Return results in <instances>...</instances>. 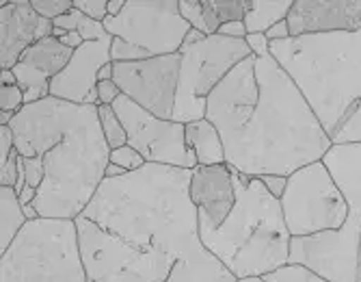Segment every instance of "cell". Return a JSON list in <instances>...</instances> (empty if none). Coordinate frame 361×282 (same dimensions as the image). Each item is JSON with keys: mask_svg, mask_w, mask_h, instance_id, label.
Instances as JSON below:
<instances>
[{"mask_svg": "<svg viewBox=\"0 0 361 282\" xmlns=\"http://www.w3.org/2000/svg\"><path fill=\"white\" fill-rule=\"evenodd\" d=\"M208 35H204L202 30H197V28H190L186 37H184V44L182 46H195V44H202Z\"/></svg>", "mask_w": 361, "mask_h": 282, "instance_id": "cell-38", "label": "cell"}, {"mask_svg": "<svg viewBox=\"0 0 361 282\" xmlns=\"http://www.w3.org/2000/svg\"><path fill=\"white\" fill-rule=\"evenodd\" d=\"M219 35L223 37H232V40H245L247 37V28L243 22H229L219 28Z\"/></svg>", "mask_w": 361, "mask_h": 282, "instance_id": "cell-35", "label": "cell"}, {"mask_svg": "<svg viewBox=\"0 0 361 282\" xmlns=\"http://www.w3.org/2000/svg\"><path fill=\"white\" fill-rule=\"evenodd\" d=\"M80 259L91 282H167L173 261L123 241L87 217H76Z\"/></svg>", "mask_w": 361, "mask_h": 282, "instance_id": "cell-9", "label": "cell"}, {"mask_svg": "<svg viewBox=\"0 0 361 282\" xmlns=\"http://www.w3.org/2000/svg\"><path fill=\"white\" fill-rule=\"evenodd\" d=\"M267 37H269V42H286V40H290V28H288V22H279V24H275L271 30H267Z\"/></svg>", "mask_w": 361, "mask_h": 282, "instance_id": "cell-36", "label": "cell"}, {"mask_svg": "<svg viewBox=\"0 0 361 282\" xmlns=\"http://www.w3.org/2000/svg\"><path fill=\"white\" fill-rule=\"evenodd\" d=\"M334 146L361 143V30L271 42Z\"/></svg>", "mask_w": 361, "mask_h": 282, "instance_id": "cell-4", "label": "cell"}, {"mask_svg": "<svg viewBox=\"0 0 361 282\" xmlns=\"http://www.w3.org/2000/svg\"><path fill=\"white\" fill-rule=\"evenodd\" d=\"M182 57H152L133 64H115L113 81L126 98L160 119H173Z\"/></svg>", "mask_w": 361, "mask_h": 282, "instance_id": "cell-13", "label": "cell"}, {"mask_svg": "<svg viewBox=\"0 0 361 282\" xmlns=\"http://www.w3.org/2000/svg\"><path fill=\"white\" fill-rule=\"evenodd\" d=\"M286 22L290 37L357 33L361 30V0H294Z\"/></svg>", "mask_w": 361, "mask_h": 282, "instance_id": "cell-15", "label": "cell"}, {"mask_svg": "<svg viewBox=\"0 0 361 282\" xmlns=\"http://www.w3.org/2000/svg\"><path fill=\"white\" fill-rule=\"evenodd\" d=\"M281 211L292 237L340 230L348 219V202L322 161L288 176Z\"/></svg>", "mask_w": 361, "mask_h": 282, "instance_id": "cell-10", "label": "cell"}, {"mask_svg": "<svg viewBox=\"0 0 361 282\" xmlns=\"http://www.w3.org/2000/svg\"><path fill=\"white\" fill-rule=\"evenodd\" d=\"M22 159L39 156L46 178L35 208L48 219H76L106 178L111 148L93 105L46 98L26 105L9 124Z\"/></svg>", "mask_w": 361, "mask_h": 282, "instance_id": "cell-3", "label": "cell"}, {"mask_svg": "<svg viewBox=\"0 0 361 282\" xmlns=\"http://www.w3.org/2000/svg\"><path fill=\"white\" fill-rule=\"evenodd\" d=\"M186 146L195 152L197 165H225V143L214 124L204 117L186 124Z\"/></svg>", "mask_w": 361, "mask_h": 282, "instance_id": "cell-19", "label": "cell"}, {"mask_svg": "<svg viewBox=\"0 0 361 282\" xmlns=\"http://www.w3.org/2000/svg\"><path fill=\"white\" fill-rule=\"evenodd\" d=\"M355 282H361V239H359V259H357V278Z\"/></svg>", "mask_w": 361, "mask_h": 282, "instance_id": "cell-44", "label": "cell"}, {"mask_svg": "<svg viewBox=\"0 0 361 282\" xmlns=\"http://www.w3.org/2000/svg\"><path fill=\"white\" fill-rule=\"evenodd\" d=\"M180 85L173 122L190 124L206 117V107L212 91L223 83L245 59L253 57L247 40H232L223 35H210L202 44L180 48Z\"/></svg>", "mask_w": 361, "mask_h": 282, "instance_id": "cell-8", "label": "cell"}, {"mask_svg": "<svg viewBox=\"0 0 361 282\" xmlns=\"http://www.w3.org/2000/svg\"><path fill=\"white\" fill-rule=\"evenodd\" d=\"M238 282H267L264 278H243V280H238Z\"/></svg>", "mask_w": 361, "mask_h": 282, "instance_id": "cell-45", "label": "cell"}, {"mask_svg": "<svg viewBox=\"0 0 361 282\" xmlns=\"http://www.w3.org/2000/svg\"><path fill=\"white\" fill-rule=\"evenodd\" d=\"M89 282H91V280H89Z\"/></svg>", "mask_w": 361, "mask_h": 282, "instance_id": "cell-46", "label": "cell"}, {"mask_svg": "<svg viewBox=\"0 0 361 282\" xmlns=\"http://www.w3.org/2000/svg\"><path fill=\"white\" fill-rule=\"evenodd\" d=\"M74 9L95 22H104L109 18V0H74Z\"/></svg>", "mask_w": 361, "mask_h": 282, "instance_id": "cell-28", "label": "cell"}, {"mask_svg": "<svg viewBox=\"0 0 361 282\" xmlns=\"http://www.w3.org/2000/svg\"><path fill=\"white\" fill-rule=\"evenodd\" d=\"M24 172H26V184L39 192V187L44 184V178H46V170H44V163L39 156L24 159Z\"/></svg>", "mask_w": 361, "mask_h": 282, "instance_id": "cell-29", "label": "cell"}, {"mask_svg": "<svg viewBox=\"0 0 361 282\" xmlns=\"http://www.w3.org/2000/svg\"><path fill=\"white\" fill-rule=\"evenodd\" d=\"M0 282H89L76 219L28 222L0 254Z\"/></svg>", "mask_w": 361, "mask_h": 282, "instance_id": "cell-7", "label": "cell"}, {"mask_svg": "<svg viewBox=\"0 0 361 282\" xmlns=\"http://www.w3.org/2000/svg\"><path fill=\"white\" fill-rule=\"evenodd\" d=\"M192 170L152 165L119 178H104L82 211L123 241L173 261L167 282H238L200 237L188 187Z\"/></svg>", "mask_w": 361, "mask_h": 282, "instance_id": "cell-2", "label": "cell"}, {"mask_svg": "<svg viewBox=\"0 0 361 282\" xmlns=\"http://www.w3.org/2000/svg\"><path fill=\"white\" fill-rule=\"evenodd\" d=\"M121 96V89L117 87L115 81H102L97 83V107L100 105H115V100Z\"/></svg>", "mask_w": 361, "mask_h": 282, "instance_id": "cell-31", "label": "cell"}, {"mask_svg": "<svg viewBox=\"0 0 361 282\" xmlns=\"http://www.w3.org/2000/svg\"><path fill=\"white\" fill-rule=\"evenodd\" d=\"M20 176V154L13 152L11 159L0 168V187H16Z\"/></svg>", "mask_w": 361, "mask_h": 282, "instance_id": "cell-30", "label": "cell"}, {"mask_svg": "<svg viewBox=\"0 0 361 282\" xmlns=\"http://www.w3.org/2000/svg\"><path fill=\"white\" fill-rule=\"evenodd\" d=\"M74 50L61 44L56 37H46L32 44L18 61L13 74L18 87L24 91L26 105H35L50 98V83L68 68Z\"/></svg>", "mask_w": 361, "mask_h": 282, "instance_id": "cell-17", "label": "cell"}, {"mask_svg": "<svg viewBox=\"0 0 361 282\" xmlns=\"http://www.w3.org/2000/svg\"><path fill=\"white\" fill-rule=\"evenodd\" d=\"M113 109L128 133V146L139 150L147 163L180 170L197 168V156L186 146V124L160 119L123 93L115 100Z\"/></svg>", "mask_w": 361, "mask_h": 282, "instance_id": "cell-12", "label": "cell"}, {"mask_svg": "<svg viewBox=\"0 0 361 282\" xmlns=\"http://www.w3.org/2000/svg\"><path fill=\"white\" fill-rule=\"evenodd\" d=\"M26 224L28 219L24 217L16 189L13 187H0V254L7 252Z\"/></svg>", "mask_w": 361, "mask_h": 282, "instance_id": "cell-20", "label": "cell"}, {"mask_svg": "<svg viewBox=\"0 0 361 282\" xmlns=\"http://www.w3.org/2000/svg\"><path fill=\"white\" fill-rule=\"evenodd\" d=\"M97 113H100V124H102V133L106 137V143L111 150L121 148L128 143V133L123 129V124L119 119V115L115 113V109L111 105H100L97 107Z\"/></svg>", "mask_w": 361, "mask_h": 282, "instance_id": "cell-23", "label": "cell"}, {"mask_svg": "<svg viewBox=\"0 0 361 282\" xmlns=\"http://www.w3.org/2000/svg\"><path fill=\"white\" fill-rule=\"evenodd\" d=\"M232 168V165H229ZM236 206L225 224L212 228L200 224V237L236 280L262 278L290 261L292 235L286 226L281 202L262 178H251L232 168Z\"/></svg>", "mask_w": 361, "mask_h": 282, "instance_id": "cell-5", "label": "cell"}, {"mask_svg": "<svg viewBox=\"0 0 361 282\" xmlns=\"http://www.w3.org/2000/svg\"><path fill=\"white\" fill-rule=\"evenodd\" d=\"M245 40H247L253 57H267V54H271V42H269L267 33H249Z\"/></svg>", "mask_w": 361, "mask_h": 282, "instance_id": "cell-33", "label": "cell"}, {"mask_svg": "<svg viewBox=\"0 0 361 282\" xmlns=\"http://www.w3.org/2000/svg\"><path fill=\"white\" fill-rule=\"evenodd\" d=\"M102 24L111 37L123 40L149 59L178 54L190 30L180 13V0H126L121 13Z\"/></svg>", "mask_w": 361, "mask_h": 282, "instance_id": "cell-11", "label": "cell"}, {"mask_svg": "<svg viewBox=\"0 0 361 282\" xmlns=\"http://www.w3.org/2000/svg\"><path fill=\"white\" fill-rule=\"evenodd\" d=\"M30 5L42 18L54 22L56 18L70 13L74 9V0H30Z\"/></svg>", "mask_w": 361, "mask_h": 282, "instance_id": "cell-26", "label": "cell"}, {"mask_svg": "<svg viewBox=\"0 0 361 282\" xmlns=\"http://www.w3.org/2000/svg\"><path fill=\"white\" fill-rule=\"evenodd\" d=\"M123 5H126V0H109V18L119 16L121 9H123Z\"/></svg>", "mask_w": 361, "mask_h": 282, "instance_id": "cell-41", "label": "cell"}, {"mask_svg": "<svg viewBox=\"0 0 361 282\" xmlns=\"http://www.w3.org/2000/svg\"><path fill=\"white\" fill-rule=\"evenodd\" d=\"M206 117L245 176H292L334 148L310 102L273 54L249 57L212 91Z\"/></svg>", "mask_w": 361, "mask_h": 282, "instance_id": "cell-1", "label": "cell"}, {"mask_svg": "<svg viewBox=\"0 0 361 282\" xmlns=\"http://www.w3.org/2000/svg\"><path fill=\"white\" fill-rule=\"evenodd\" d=\"M267 282H331L326 280L324 276L316 274L314 269L305 267V265H299V263H288L267 276H262Z\"/></svg>", "mask_w": 361, "mask_h": 282, "instance_id": "cell-24", "label": "cell"}, {"mask_svg": "<svg viewBox=\"0 0 361 282\" xmlns=\"http://www.w3.org/2000/svg\"><path fill=\"white\" fill-rule=\"evenodd\" d=\"M111 44L113 37H106L97 42H85L78 50H74L68 68L50 83V96L74 105L97 107V74L113 61Z\"/></svg>", "mask_w": 361, "mask_h": 282, "instance_id": "cell-14", "label": "cell"}, {"mask_svg": "<svg viewBox=\"0 0 361 282\" xmlns=\"http://www.w3.org/2000/svg\"><path fill=\"white\" fill-rule=\"evenodd\" d=\"M13 152H16V137L11 127H0V168L11 159Z\"/></svg>", "mask_w": 361, "mask_h": 282, "instance_id": "cell-32", "label": "cell"}, {"mask_svg": "<svg viewBox=\"0 0 361 282\" xmlns=\"http://www.w3.org/2000/svg\"><path fill=\"white\" fill-rule=\"evenodd\" d=\"M26 107L24 91L18 85L0 87V113H20Z\"/></svg>", "mask_w": 361, "mask_h": 282, "instance_id": "cell-27", "label": "cell"}, {"mask_svg": "<svg viewBox=\"0 0 361 282\" xmlns=\"http://www.w3.org/2000/svg\"><path fill=\"white\" fill-rule=\"evenodd\" d=\"M54 24L32 9L30 0L0 3V68L13 70L20 57L46 37H52Z\"/></svg>", "mask_w": 361, "mask_h": 282, "instance_id": "cell-16", "label": "cell"}, {"mask_svg": "<svg viewBox=\"0 0 361 282\" xmlns=\"http://www.w3.org/2000/svg\"><path fill=\"white\" fill-rule=\"evenodd\" d=\"M262 182H264V187H267V189H269L277 200H281V196H283V192H286V187H288V178H286V176H273V174H269V176H262Z\"/></svg>", "mask_w": 361, "mask_h": 282, "instance_id": "cell-34", "label": "cell"}, {"mask_svg": "<svg viewBox=\"0 0 361 282\" xmlns=\"http://www.w3.org/2000/svg\"><path fill=\"white\" fill-rule=\"evenodd\" d=\"M111 163L123 168L128 174L130 172H139L147 165V161L143 159V154L139 150H135L133 146H121V148H115L111 150Z\"/></svg>", "mask_w": 361, "mask_h": 282, "instance_id": "cell-25", "label": "cell"}, {"mask_svg": "<svg viewBox=\"0 0 361 282\" xmlns=\"http://www.w3.org/2000/svg\"><path fill=\"white\" fill-rule=\"evenodd\" d=\"M35 198H37V189H32V187H24V189H22V194H20V202L22 204H32V202H35Z\"/></svg>", "mask_w": 361, "mask_h": 282, "instance_id": "cell-39", "label": "cell"}, {"mask_svg": "<svg viewBox=\"0 0 361 282\" xmlns=\"http://www.w3.org/2000/svg\"><path fill=\"white\" fill-rule=\"evenodd\" d=\"M322 163L348 202V219L340 230L292 237L288 263L305 265L331 282H355L361 239V143L334 146Z\"/></svg>", "mask_w": 361, "mask_h": 282, "instance_id": "cell-6", "label": "cell"}, {"mask_svg": "<svg viewBox=\"0 0 361 282\" xmlns=\"http://www.w3.org/2000/svg\"><path fill=\"white\" fill-rule=\"evenodd\" d=\"M61 44H65L68 48H72V50H78L82 44H85V40H82V35L78 33V30H74V33H68L63 40H61Z\"/></svg>", "mask_w": 361, "mask_h": 282, "instance_id": "cell-37", "label": "cell"}, {"mask_svg": "<svg viewBox=\"0 0 361 282\" xmlns=\"http://www.w3.org/2000/svg\"><path fill=\"white\" fill-rule=\"evenodd\" d=\"M0 83H3V85H18V78H16L13 70H3V72H0Z\"/></svg>", "mask_w": 361, "mask_h": 282, "instance_id": "cell-42", "label": "cell"}, {"mask_svg": "<svg viewBox=\"0 0 361 282\" xmlns=\"http://www.w3.org/2000/svg\"><path fill=\"white\" fill-rule=\"evenodd\" d=\"M22 211H24V217L28 219V222H35V219H39V211L35 208V204H22Z\"/></svg>", "mask_w": 361, "mask_h": 282, "instance_id": "cell-40", "label": "cell"}, {"mask_svg": "<svg viewBox=\"0 0 361 282\" xmlns=\"http://www.w3.org/2000/svg\"><path fill=\"white\" fill-rule=\"evenodd\" d=\"M123 174H128L123 168H119V165H115V163H109V168H106V178H119V176H123Z\"/></svg>", "mask_w": 361, "mask_h": 282, "instance_id": "cell-43", "label": "cell"}, {"mask_svg": "<svg viewBox=\"0 0 361 282\" xmlns=\"http://www.w3.org/2000/svg\"><path fill=\"white\" fill-rule=\"evenodd\" d=\"M251 0H202V30L210 37L229 22H243Z\"/></svg>", "mask_w": 361, "mask_h": 282, "instance_id": "cell-22", "label": "cell"}, {"mask_svg": "<svg viewBox=\"0 0 361 282\" xmlns=\"http://www.w3.org/2000/svg\"><path fill=\"white\" fill-rule=\"evenodd\" d=\"M190 200L200 213V224L219 228L236 206V187L232 168L225 165H197L188 187Z\"/></svg>", "mask_w": 361, "mask_h": 282, "instance_id": "cell-18", "label": "cell"}, {"mask_svg": "<svg viewBox=\"0 0 361 282\" xmlns=\"http://www.w3.org/2000/svg\"><path fill=\"white\" fill-rule=\"evenodd\" d=\"M294 0H251L245 13V28L249 33H267L275 24L286 22Z\"/></svg>", "mask_w": 361, "mask_h": 282, "instance_id": "cell-21", "label": "cell"}]
</instances>
